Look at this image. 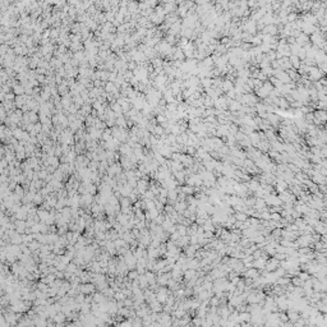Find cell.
Listing matches in <instances>:
<instances>
[{
    "mask_svg": "<svg viewBox=\"0 0 327 327\" xmlns=\"http://www.w3.org/2000/svg\"><path fill=\"white\" fill-rule=\"evenodd\" d=\"M185 208H187V204L184 203V202H179V203L175 204V210L178 212H184Z\"/></svg>",
    "mask_w": 327,
    "mask_h": 327,
    "instance_id": "1",
    "label": "cell"
},
{
    "mask_svg": "<svg viewBox=\"0 0 327 327\" xmlns=\"http://www.w3.org/2000/svg\"><path fill=\"white\" fill-rule=\"evenodd\" d=\"M245 276L247 277H253V279H257L259 276V274L257 272L256 270H249V271H247V272H245Z\"/></svg>",
    "mask_w": 327,
    "mask_h": 327,
    "instance_id": "2",
    "label": "cell"
},
{
    "mask_svg": "<svg viewBox=\"0 0 327 327\" xmlns=\"http://www.w3.org/2000/svg\"><path fill=\"white\" fill-rule=\"evenodd\" d=\"M235 220L238 221H245L247 220V214H243V212H239V214H235Z\"/></svg>",
    "mask_w": 327,
    "mask_h": 327,
    "instance_id": "3",
    "label": "cell"
},
{
    "mask_svg": "<svg viewBox=\"0 0 327 327\" xmlns=\"http://www.w3.org/2000/svg\"><path fill=\"white\" fill-rule=\"evenodd\" d=\"M299 279H300L302 281H306V280H308V279H309V274H307V272L299 274Z\"/></svg>",
    "mask_w": 327,
    "mask_h": 327,
    "instance_id": "4",
    "label": "cell"
},
{
    "mask_svg": "<svg viewBox=\"0 0 327 327\" xmlns=\"http://www.w3.org/2000/svg\"><path fill=\"white\" fill-rule=\"evenodd\" d=\"M289 318L291 319V321H295V319H298V318H299V316H298V313H294V312H289Z\"/></svg>",
    "mask_w": 327,
    "mask_h": 327,
    "instance_id": "5",
    "label": "cell"
},
{
    "mask_svg": "<svg viewBox=\"0 0 327 327\" xmlns=\"http://www.w3.org/2000/svg\"><path fill=\"white\" fill-rule=\"evenodd\" d=\"M219 284H220V281L217 280V281H216V282H215V286H219ZM214 290H215V291H216V293H219V291H222V290H224V289H222V288H214Z\"/></svg>",
    "mask_w": 327,
    "mask_h": 327,
    "instance_id": "6",
    "label": "cell"
}]
</instances>
